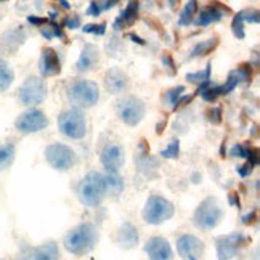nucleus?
<instances>
[{"label": "nucleus", "instance_id": "49530a36", "mask_svg": "<svg viewBox=\"0 0 260 260\" xmlns=\"http://www.w3.org/2000/svg\"><path fill=\"white\" fill-rule=\"evenodd\" d=\"M122 27H124V23L121 21V18H119V16H117V18L114 19V24H113V29H114V31H121V29H122Z\"/></svg>", "mask_w": 260, "mask_h": 260}, {"label": "nucleus", "instance_id": "ea45409f", "mask_svg": "<svg viewBox=\"0 0 260 260\" xmlns=\"http://www.w3.org/2000/svg\"><path fill=\"white\" fill-rule=\"evenodd\" d=\"M209 121H211L214 125H218L220 122H222V108L220 106L212 108L211 111H209Z\"/></svg>", "mask_w": 260, "mask_h": 260}, {"label": "nucleus", "instance_id": "20e7f679", "mask_svg": "<svg viewBox=\"0 0 260 260\" xmlns=\"http://www.w3.org/2000/svg\"><path fill=\"white\" fill-rule=\"evenodd\" d=\"M222 218H223V211L220 207L217 198L209 196L196 207V211L193 214V223L199 230L211 232V230H214L220 223Z\"/></svg>", "mask_w": 260, "mask_h": 260}, {"label": "nucleus", "instance_id": "6e6552de", "mask_svg": "<svg viewBox=\"0 0 260 260\" xmlns=\"http://www.w3.org/2000/svg\"><path fill=\"white\" fill-rule=\"evenodd\" d=\"M249 239L244 233L235 232L230 235L218 236L215 239V251H217V258L218 260H232L239 254V251L249 244Z\"/></svg>", "mask_w": 260, "mask_h": 260}, {"label": "nucleus", "instance_id": "c03bdc74", "mask_svg": "<svg viewBox=\"0 0 260 260\" xmlns=\"http://www.w3.org/2000/svg\"><path fill=\"white\" fill-rule=\"evenodd\" d=\"M252 169H254V166L251 162H247V164H244L241 167H238V174L241 175V177H247L249 174L252 172Z\"/></svg>", "mask_w": 260, "mask_h": 260}, {"label": "nucleus", "instance_id": "5fc2aeb1", "mask_svg": "<svg viewBox=\"0 0 260 260\" xmlns=\"http://www.w3.org/2000/svg\"><path fill=\"white\" fill-rule=\"evenodd\" d=\"M2 2H5V0H2Z\"/></svg>", "mask_w": 260, "mask_h": 260}, {"label": "nucleus", "instance_id": "dca6fc26", "mask_svg": "<svg viewBox=\"0 0 260 260\" xmlns=\"http://www.w3.org/2000/svg\"><path fill=\"white\" fill-rule=\"evenodd\" d=\"M58 246L53 241H48L42 246L29 247L23 252L21 260H58Z\"/></svg>", "mask_w": 260, "mask_h": 260}, {"label": "nucleus", "instance_id": "a19ab883", "mask_svg": "<svg viewBox=\"0 0 260 260\" xmlns=\"http://www.w3.org/2000/svg\"><path fill=\"white\" fill-rule=\"evenodd\" d=\"M102 13H103V10H102V5H100V2H96V0L90 2V5L87 8V15L88 16H100Z\"/></svg>", "mask_w": 260, "mask_h": 260}, {"label": "nucleus", "instance_id": "2eb2a0df", "mask_svg": "<svg viewBox=\"0 0 260 260\" xmlns=\"http://www.w3.org/2000/svg\"><path fill=\"white\" fill-rule=\"evenodd\" d=\"M39 71L44 77H53L61 73V61L53 48H44L39 61Z\"/></svg>", "mask_w": 260, "mask_h": 260}, {"label": "nucleus", "instance_id": "58836bf2", "mask_svg": "<svg viewBox=\"0 0 260 260\" xmlns=\"http://www.w3.org/2000/svg\"><path fill=\"white\" fill-rule=\"evenodd\" d=\"M63 24H64L68 29H73V31H74V29L81 27L82 19H81V16H79V15H69V16H66V18H64Z\"/></svg>", "mask_w": 260, "mask_h": 260}, {"label": "nucleus", "instance_id": "f704fd0d", "mask_svg": "<svg viewBox=\"0 0 260 260\" xmlns=\"http://www.w3.org/2000/svg\"><path fill=\"white\" fill-rule=\"evenodd\" d=\"M183 92H185V87L183 85H178V87H175V88H171L169 92H166V95H164V100H166V103L171 106V108H174V105L178 102V98L183 95Z\"/></svg>", "mask_w": 260, "mask_h": 260}, {"label": "nucleus", "instance_id": "3c124183", "mask_svg": "<svg viewBox=\"0 0 260 260\" xmlns=\"http://www.w3.org/2000/svg\"><path fill=\"white\" fill-rule=\"evenodd\" d=\"M61 2V7L64 8V10H69V4H68V0H59Z\"/></svg>", "mask_w": 260, "mask_h": 260}, {"label": "nucleus", "instance_id": "0eeeda50", "mask_svg": "<svg viewBox=\"0 0 260 260\" xmlns=\"http://www.w3.org/2000/svg\"><path fill=\"white\" fill-rule=\"evenodd\" d=\"M45 161L52 166L55 171L66 172L76 162L77 156L73 148H69L64 143H52L45 148Z\"/></svg>", "mask_w": 260, "mask_h": 260}, {"label": "nucleus", "instance_id": "cd10ccee", "mask_svg": "<svg viewBox=\"0 0 260 260\" xmlns=\"http://www.w3.org/2000/svg\"><path fill=\"white\" fill-rule=\"evenodd\" d=\"M198 15V0H188V4L183 7L182 13L178 16L180 26H189L193 23L194 16Z\"/></svg>", "mask_w": 260, "mask_h": 260}, {"label": "nucleus", "instance_id": "1a4fd4ad", "mask_svg": "<svg viewBox=\"0 0 260 260\" xmlns=\"http://www.w3.org/2000/svg\"><path fill=\"white\" fill-rule=\"evenodd\" d=\"M47 96V84L41 77H27L24 84L19 87L18 98L24 106H37L41 105Z\"/></svg>", "mask_w": 260, "mask_h": 260}, {"label": "nucleus", "instance_id": "72a5a7b5", "mask_svg": "<svg viewBox=\"0 0 260 260\" xmlns=\"http://www.w3.org/2000/svg\"><path fill=\"white\" fill-rule=\"evenodd\" d=\"M178 154H180V142L177 138L172 140V142L167 145V148H164L161 151V157L164 159H177Z\"/></svg>", "mask_w": 260, "mask_h": 260}, {"label": "nucleus", "instance_id": "8fccbe9b", "mask_svg": "<svg viewBox=\"0 0 260 260\" xmlns=\"http://www.w3.org/2000/svg\"><path fill=\"white\" fill-rule=\"evenodd\" d=\"M56 16H58V12H56V10H52V12H50V21H55V19H56Z\"/></svg>", "mask_w": 260, "mask_h": 260}, {"label": "nucleus", "instance_id": "7c9ffc66", "mask_svg": "<svg viewBox=\"0 0 260 260\" xmlns=\"http://www.w3.org/2000/svg\"><path fill=\"white\" fill-rule=\"evenodd\" d=\"M211 71H212V64L207 63L204 71H196V73H188L186 74V81L191 84L201 85L204 82H211Z\"/></svg>", "mask_w": 260, "mask_h": 260}, {"label": "nucleus", "instance_id": "9b49d317", "mask_svg": "<svg viewBox=\"0 0 260 260\" xmlns=\"http://www.w3.org/2000/svg\"><path fill=\"white\" fill-rule=\"evenodd\" d=\"M15 127L21 134H36L48 127V117L41 109L31 108L18 116L15 121Z\"/></svg>", "mask_w": 260, "mask_h": 260}, {"label": "nucleus", "instance_id": "7ed1b4c3", "mask_svg": "<svg viewBox=\"0 0 260 260\" xmlns=\"http://www.w3.org/2000/svg\"><path fill=\"white\" fill-rule=\"evenodd\" d=\"M66 95L73 108H92L100 100V88L93 81L87 79H77L66 88Z\"/></svg>", "mask_w": 260, "mask_h": 260}, {"label": "nucleus", "instance_id": "a878e982", "mask_svg": "<svg viewBox=\"0 0 260 260\" xmlns=\"http://www.w3.org/2000/svg\"><path fill=\"white\" fill-rule=\"evenodd\" d=\"M13 81H15V73L12 66L5 59H0V93L12 87Z\"/></svg>", "mask_w": 260, "mask_h": 260}, {"label": "nucleus", "instance_id": "f3484780", "mask_svg": "<svg viewBox=\"0 0 260 260\" xmlns=\"http://www.w3.org/2000/svg\"><path fill=\"white\" fill-rule=\"evenodd\" d=\"M98 61H100L98 48L93 44H85L82 52H81V56H79L77 63H76V71L81 73V74L93 71L98 64Z\"/></svg>", "mask_w": 260, "mask_h": 260}, {"label": "nucleus", "instance_id": "c85d7f7f", "mask_svg": "<svg viewBox=\"0 0 260 260\" xmlns=\"http://www.w3.org/2000/svg\"><path fill=\"white\" fill-rule=\"evenodd\" d=\"M119 18H121L124 26H132L138 18V2L137 0H128L127 7L122 10V13Z\"/></svg>", "mask_w": 260, "mask_h": 260}, {"label": "nucleus", "instance_id": "5701e85b", "mask_svg": "<svg viewBox=\"0 0 260 260\" xmlns=\"http://www.w3.org/2000/svg\"><path fill=\"white\" fill-rule=\"evenodd\" d=\"M135 164H137V169L142 174L148 175V177H151L154 175L156 172V169H157V159H154L149 153H137L135 156Z\"/></svg>", "mask_w": 260, "mask_h": 260}, {"label": "nucleus", "instance_id": "4468645a", "mask_svg": "<svg viewBox=\"0 0 260 260\" xmlns=\"http://www.w3.org/2000/svg\"><path fill=\"white\" fill-rule=\"evenodd\" d=\"M145 252L148 255V260H172L174 251L171 244L166 238L162 236H154L149 238L146 244L143 246Z\"/></svg>", "mask_w": 260, "mask_h": 260}, {"label": "nucleus", "instance_id": "412c9836", "mask_svg": "<svg viewBox=\"0 0 260 260\" xmlns=\"http://www.w3.org/2000/svg\"><path fill=\"white\" fill-rule=\"evenodd\" d=\"M138 243V230L130 223L124 222L117 233V244L124 249H132Z\"/></svg>", "mask_w": 260, "mask_h": 260}, {"label": "nucleus", "instance_id": "ddd939ff", "mask_svg": "<svg viewBox=\"0 0 260 260\" xmlns=\"http://www.w3.org/2000/svg\"><path fill=\"white\" fill-rule=\"evenodd\" d=\"M177 252L183 260H199L204 254V243L194 235H182L177 239Z\"/></svg>", "mask_w": 260, "mask_h": 260}, {"label": "nucleus", "instance_id": "864d4df0", "mask_svg": "<svg viewBox=\"0 0 260 260\" xmlns=\"http://www.w3.org/2000/svg\"><path fill=\"white\" fill-rule=\"evenodd\" d=\"M0 19H2V12H0Z\"/></svg>", "mask_w": 260, "mask_h": 260}, {"label": "nucleus", "instance_id": "f8f14e48", "mask_svg": "<svg viewBox=\"0 0 260 260\" xmlns=\"http://www.w3.org/2000/svg\"><path fill=\"white\" fill-rule=\"evenodd\" d=\"M100 161L106 169V172H119V169L124 166L125 161L124 148L119 143H106L100 151Z\"/></svg>", "mask_w": 260, "mask_h": 260}, {"label": "nucleus", "instance_id": "c756f323", "mask_svg": "<svg viewBox=\"0 0 260 260\" xmlns=\"http://www.w3.org/2000/svg\"><path fill=\"white\" fill-rule=\"evenodd\" d=\"M41 29V34L44 39H47V41H52L53 37H58V39H63V41H66V36L63 32V29L59 24H56L55 21H48L47 24H44Z\"/></svg>", "mask_w": 260, "mask_h": 260}, {"label": "nucleus", "instance_id": "2f4dec72", "mask_svg": "<svg viewBox=\"0 0 260 260\" xmlns=\"http://www.w3.org/2000/svg\"><path fill=\"white\" fill-rule=\"evenodd\" d=\"M239 84H241V81H239L236 69L235 71H230V74L226 77V82L223 85H220V95H230Z\"/></svg>", "mask_w": 260, "mask_h": 260}, {"label": "nucleus", "instance_id": "f03ea898", "mask_svg": "<svg viewBox=\"0 0 260 260\" xmlns=\"http://www.w3.org/2000/svg\"><path fill=\"white\" fill-rule=\"evenodd\" d=\"M77 196L81 203L87 207H98L106 198L105 178L100 172L87 174L77 186Z\"/></svg>", "mask_w": 260, "mask_h": 260}, {"label": "nucleus", "instance_id": "4be33fe9", "mask_svg": "<svg viewBox=\"0 0 260 260\" xmlns=\"http://www.w3.org/2000/svg\"><path fill=\"white\" fill-rule=\"evenodd\" d=\"M105 178V188H106V196L117 198L124 191V180L119 175V172H108L103 175Z\"/></svg>", "mask_w": 260, "mask_h": 260}, {"label": "nucleus", "instance_id": "4c0bfd02", "mask_svg": "<svg viewBox=\"0 0 260 260\" xmlns=\"http://www.w3.org/2000/svg\"><path fill=\"white\" fill-rule=\"evenodd\" d=\"M236 73L239 76V81H241L243 84H246V85L251 84L252 76H251V71H249V66L247 64H241V66L236 69Z\"/></svg>", "mask_w": 260, "mask_h": 260}, {"label": "nucleus", "instance_id": "39448f33", "mask_svg": "<svg viewBox=\"0 0 260 260\" xmlns=\"http://www.w3.org/2000/svg\"><path fill=\"white\" fill-rule=\"evenodd\" d=\"M174 214H175L174 204L167 198L159 194H151L146 199L142 212L143 220L149 225H161L167 222V220H171Z\"/></svg>", "mask_w": 260, "mask_h": 260}, {"label": "nucleus", "instance_id": "6ab92c4d", "mask_svg": "<svg viewBox=\"0 0 260 260\" xmlns=\"http://www.w3.org/2000/svg\"><path fill=\"white\" fill-rule=\"evenodd\" d=\"M230 13V8L222 5V4H214V5H209L204 7L201 12L198 13V19H196V26H209L212 23H218L220 19L223 18V15Z\"/></svg>", "mask_w": 260, "mask_h": 260}, {"label": "nucleus", "instance_id": "423d86ee", "mask_svg": "<svg viewBox=\"0 0 260 260\" xmlns=\"http://www.w3.org/2000/svg\"><path fill=\"white\" fill-rule=\"evenodd\" d=\"M58 128L64 137L73 140H82L87 135V119L82 109H66L58 117Z\"/></svg>", "mask_w": 260, "mask_h": 260}, {"label": "nucleus", "instance_id": "b1692460", "mask_svg": "<svg viewBox=\"0 0 260 260\" xmlns=\"http://www.w3.org/2000/svg\"><path fill=\"white\" fill-rule=\"evenodd\" d=\"M217 45H218V37L217 36H214V37H211V39H207V41H203V42H199V44H196L194 47H193V50H191V58H201V56H206V55H209V53H212L214 50L217 48Z\"/></svg>", "mask_w": 260, "mask_h": 260}, {"label": "nucleus", "instance_id": "c9c22d12", "mask_svg": "<svg viewBox=\"0 0 260 260\" xmlns=\"http://www.w3.org/2000/svg\"><path fill=\"white\" fill-rule=\"evenodd\" d=\"M232 31H233V36L236 39H239V41H243V39L246 37V32H244V21L241 19V16H239L238 13L235 15L233 21H232Z\"/></svg>", "mask_w": 260, "mask_h": 260}, {"label": "nucleus", "instance_id": "393cba45", "mask_svg": "<svg viewBox=\"0 0 260 260\" xmlns=\"http://www.w3.org/2000/svg\"><path fill=\"white\" fill-rule=\"evenodd\" d=\"M15 156H16V148L13 143L0 145V172L7 171V169L13 164Z\"/></svg>", "mask_w": 260, "mask_h": 260}, {"label": "nucleus", "instance_id": "bb28decb", "mask_svg": "<svg viewBox=\"0 0 260 260\" xmlns=\"http://www.w3.org/2000/svg\"><path fill=\"white\" fill-rule=\"evenodd\" d=\"M230 156L232 157H239V159H247V162H251L252 166L257 164V157H255V151L251 149L249 146H246L244 143H236L230 149Z\"/></svg>", "mask_w": 260, "mask_h": 260}, {"label": "nucleus", "instance_id": "79ce46f5", "mask_svg": "<svg viewBox=\"0 0 260 260\" xmlns=\"http://www.w3.org/2000/svg\"><path fill=\"white\" fill-rule=\"evenodd\" d=\"M162 66H166L169 71L171 73H175L177 71V68H175V63H174V59H172V56L171 55H167V53H164L162 55Z\"/></svg>", "mask_w": 260, "mask_h": 260}, {"label": "nucleus", "instance_id": "a211bd4d", "mask_svg": "<svg viewBox=\"0 0 260 260\" xmlns=\"http://www.w3.org/2000/svg\"><path fill=\"white\" fill-rule=\"evenodd\" d=\"M128 77L125 73H122L121 69L113 68L105 74V87L111 95L122 93L128 88Z\"/></svg>", "mask_w": 260, "mask_h": 260}, {"label": "nucleus", "instance_id": "473e14b6", "mask_svg": "<svg viewBox=\"0 0 260 260\" xmlns=\"http://www.w3.org/2000/svg\"><path fill=\"white\" fill-rule=\"evenodd\" d=\"M238 15L241 16L244 24L246 23H251V24H258L260 23V13H258L257 8H244Z\"/></svg>", "mask_w": 260, "mask_h": 260}, {"label": "nucleus", "instance_id": "9d476101", "mask_svg": "<svg viewBox=\"0 0 260 260\" xmlns=\"http://www.w3.org/2000/svg\"><path fill=\"white\" fill-rule=\"evenodd\" d=\"M145 103L137 96H125L117 103V116L128 127H135L145 117Z\"/></svg>", "mask_w": 260, "mask_h": 260}, {"label": "nucleus", "instance_id": "e433bc0d", "mask_svg": "<svg viewBox=\"0 0 260 260\" xmlns=\"http://www.w3.org/2000/svg\"><path fill=\"white\" fill-rule=\"evenodd\" d=\"M82 31L85 34H93V36H103L106 32V24L102 23V24H85L82 27Z\"/></svg>", "mask_w": 260, "mask_h": 260}, {"label": "nucleus", "instance_id": "37998d69", "mask_svg": "<svg viewBox=\"0 0 260 260\" xmlns=\"http://www.w3.org/2000/svg\"><path fill=\"white\" fill-rule=\"evenodd\" d=\"M27 21L31 23V24H34L36 27H42L44 24H47L48 23V19L47 18H41V16H27Z\"/></svg>", "mask_w": 260, "mask_h": 260}, {"label": "nucleus", "instance_id": "f257e3e1", "mask_svg": "<svg viewBox=\"0 0 260 260\" xmlns=\"http://www.w3.org/2000/svg\"><path fill=\"white\" fill-rule=\"evenodd\" d=\"M98 239H100L98 228L93 223L85 222L73 228L71 232L64 236L63 244L69 254L82 257L96 246Z\"/></svg>", "mask_w": 260, "mask_h": 260}, {"label": "nucleus", "instance_id": "09e8293b", "mask_svg": "<svg viewBox=\"0 0 260 260\" xmlns=\"http://www.w3.org/2000/svg\"><path fill=\"white\" fill-rule=\"evenodd\" d=\"M201 174H199V172H194L193 174V177H191V180H193V183H199V182H201Z\"/></svg>", "mask_w": 260, "mask_h": 260}, {"label": "nucleus", "instance_id": "de8ad7c7", "mask_svg": "<svg viewBox=\"0 0 260 260\" xmlns=\"http://www.w3.org/2000/svg\"><path fill=\"white\" fill-rule=\"evenodd\" d=\"M127 37H128V39H132V41H134L135 44H140V45H145V44H146L142 37H138V36H135V34H128Z\"/></svg>", "mask_w": 260, "mask_h": 260}, {"label": "nucleus", "instance_id": "aec40b11", "mask_svg": "<svg viewBox=\"0 0 260 260\" xmlns=\"http://www.w3.org/2000/svg\"><path fill=\"white\" fill-rule=\"evenodd\" d=\"M24 41H26V32L23 29L12 27V29H8V31H5L2 37H0V48H2L4 52L13 53L24 44Z\"/></svg>", "mask_w": 260, "mask_h": 260}, {"label": "nucleus", "instance_id": "a18cd8bd", "mask_svg": "<svg viewBox=\"0 0 260 260\" xmlns=\"http://www.w3.org/2000/svg\"><path fill=\"white\" fill-rule=\"evenodd\" d=\"M254 220H255V212H251V214H247V215L243 217V223L251 225V223L254 222Z\"/></svg>", "mask_w": 260, "mask_h": 260}, {"label": "nucleus", "instance_id": "603ef678", "mask_svg": "<svg viewBox=\"0 0 260 260\" xmlns=\"http://www.w3.org/2000/svg\"><path fill=\"white\" fill-rule=\"evenodd\" d=\"M177 5H178V0H171V7L172 8H175Z\"/></svg>", "mask_w": 260, "mask_h": 260}]
</instances>
